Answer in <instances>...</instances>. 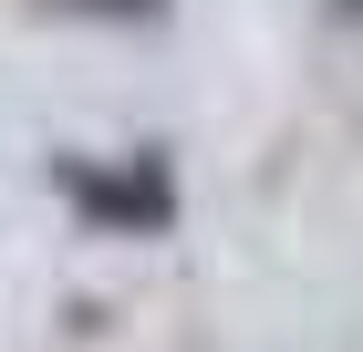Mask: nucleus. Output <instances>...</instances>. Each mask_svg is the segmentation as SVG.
I'll return each mask as SVG.
<instances>
[{"label": "nucleus", "mask_w": 363, "mask_h": 352, "mask_svg": "<svg viewBox=\"0 0 363 352\" xmlns=\"http://www.w3.org/2000/svg\"><path fill=\"white\" fill-rule=\"evenodd\" d=\"M52 187L73 217H94L104 239H156L177 217V176L156 145H135V156H52Z\"/></svg>", "instance_id": "1"}, {"label": "nucleus", "mask_w": 363, "mask_h": 352, "mask_svg": "<svg viewBox=\"0 0 363 352\" xmlns=\"http://www.w3.org/2000/svg\"><path fill=\"white\" fill-rule=\"evenodd\" d=\"M52 21H156L167 0H42Z\"/></svg>", "instance_id": "2"}, {"label": "nucleus", "mask_w": 363, "mask_h": 352, "mask_svg": "<svg viewBox=\"0 0 363 352\" xmlns=\"http://www.w3.org/2000/svg\"><path fill=\"white\" fill-rule=\"evenodd\" d=\"M333 21H363V0H333Z\"/></svg>", "instance_id": "3"}]
</instances>
